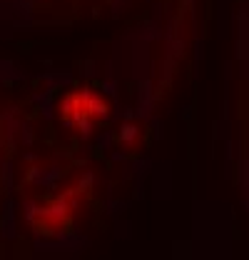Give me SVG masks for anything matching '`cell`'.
I'll return each instance as SVG.
<instances>
[{"label": "cell", "instance_id": "cell-1", "mask_svg": "<svg viewBox=\"0 0 249 260\" xmlns=\"http://www.w3.org/2000/svg\"><path fill=\"white\" fill-rule=\"evenodd\" d=\"M107 115H110L107 100L100 93L90 90V88L70 90L60 100V118L70 128L77 130V133H90V128L95 123L105 120Z\"/></svg>", "mask_w": 249, "mask_h": 260}, {"label": "cell", "instance_id": "cell-2", "mask_svg": "<svg viewBox=\"0 0 249 260\" xmlns=\"http://www.w3.org/2000/svg\"><path fill=\"white\" fill-rule=\"evenodd\" d=\"M82 195H85V185H82V183L67 188L62 195L53 198L50 203H45L40 210H32L30 213L32 225L37 228L40 233H55V230H60V228L67 225L70 218L75 215L77 203H80Z\"/></svg>", "mask_w": 249, "mask_h": 260}]
</instances>
